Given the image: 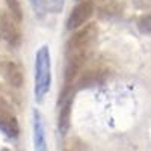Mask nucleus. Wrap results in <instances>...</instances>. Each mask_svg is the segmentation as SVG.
<instances>
[{"mask_svg": "<svg viewBox=\"0 0 151 151\" xmlns=\"http://www.w3.org/2000/svg\"><path fill=\"white\" fill-rule=\"evenodd\" d=\"M52 85V58L48 45H41L35 56V85L33 95L36 103H42Z\"/></svg>", "mask_w": 151, "mask_h": 151, "instance_id": "nucleus-1", "label": "nucleus"}, {"mask_svg": "<svg viewBox=\"0 0 151 151\" xmlns=\"http://www.w3.org/2000/svg\"><path fill=\"white\" fill-rule=\"evenodd\" d=\"M98 27L95 23L86 24L85 27L79 29L67 42V58H77L86 60L91 55V50L97 41Z\"/></svg>", "mask_w": 151, "mask_h": 151, "instance_id": "nucleus-2", "label": "nucleus"}, {"mask_svg": "<svg viewBox=\"0 0 151 151\" xmlns=\"http://www.w3.org/2000/svg\"><path fill=\"white\" fill-rule=\"evenodd\" d=\"M76 88L74 86H64L59 95V115H58V129L62 136H65L71 125V107L74 101Z\"/></svg>", "mask_w": 151, "mask_h": 151, "instance_id": "nucleus-3", "label": "nucleus"}, {"mask_svg": "<svg viewBox=\"0 0 151 151\" xmlns=\"http://www.w3.org/2000/svg\"><path fill=\"white\" fill-rule=\"evenodd\" d=\"M18 23L20 21L11 12H2L0 14V38L6 45L12 48L21 44V30Z\"/></svg>", "mask_w": 151, "mask_h": 151, "instance_id": "nucleus-4", "label": "nucleus"}, {"mask_svg": "<svg viewBox=\"0 0 151 151\" xmlns=\"http://www.w3.org/2000/svg\"><path fill=\"white\" fill-rule=\"evenodd\" d=\"M92 14H94V3L91 0H83L79 5H76V8L71 11V14L67 20V29L76 30L82 27L92 17Z\"/></svg>", "mask_w": 151, "mask_h": 151, "instance_id": "nucleus-5", "label": "nucleus"}, {"mask_svg": "<svg viewBox=\"0 0 151 151\" xmlns=\"http://www.w3.org/2000/svg\"><path fill=\"white\" fill-rule=\"evenodd\" d=\"M107 77V70L100 65V64H95V65H91L88 67L85 71L82 70L80 73V77L76 83V89H82V88H91V86H95V85H100L103 83Z\"/></svg>", "mask_w": 151, "mask_h": 151, "instance_id": "nucleus-6", "label": "nucleus"}, {"mask_svg": "<svg viewBox=\"0 0 151 151\" xmlns=\"http://www.w3.org/2000/svg\"><path fill=\"white\" fill-rule=\"evenodd\" d=\"M29 3L38 17H48L62 12L65 0H29Z\"/></svg>", "mask_w": 151, "mask_h": 151, "instance_id": "nucleus-7", "label": "nucleus"}, {"mask_svg": "<svg viewBox=\"0 0 151 151\" xmlns=\"http://www.w3.org/2000/svg\"><path fill=\"white\" fill-rule=\"evenodd\" d=\"M33 145L36 151H48L47 141H45V129L41 112L35 109L33 110Z\"/></svg>", "mask_w": 151, "mask_h": 151, "instance_id": "nucleus-8", "label": "nucleus"}, {"mask_svg": "<svg viewBox=\"0 0 151 151\" xmlns=\"http://www.w3.org/2000/svg\"><path fill=\"white\" fill-rule=\"evenodd\" d=\"M3 74H5L6 82L12 88H21L24 79H23V71L17 62H12V60L6 62L3 67Z\"/></svg>", "mask_w": 151, "mask_h": 151, "instance_id": "nucleus-9", "label": "nucleus"}, {"mask_svg": "<svg viewBox=\"0 0 151 151\" xmlns=\"http://www.w3.org/2000/svg\"><path fill=\"white\" fill-rule=\"evenodd\" d=\"M0 132H3L8 137H17L20 133L18 122L15 116H0Z\"/></svg>", "mask_w": 151, "mask_h": 151, "instance_id": "nucleus-10", "label": "nucleus"}, {"mask_svg": "<svg viewBox=\"0 0 151 151\" xmlns=\"http://www.w3.org/2000/svg\"><path fill=\"white\" fill-rule=\"evenodd\" d=\"M119 14H121V6L115 2H110L100 9V17L101 18H110L112 15H119Z\"/></svg>", "mask_w": 151, "mask_h": 151, "instance_id": "nucleus-11", "label": "nucleus"}, {"mask_svg": "<svg viewBox=\"0 0 151 151\" xmlns=\"http://www.w3.org/2000/svg\"><path fill=\"white\" fill-rule=\"evenodd\" d=\"M136 26H137V30H139L142 35L151 36V14L142 15L139 20H137Z\"/></svg>", "mask_w": 151, "mask_h": 151, "instance_id": "nucleus-12", "label": "nucleus"}, {"mask_svg": "<svg viewBox=\"0 0 151 151\" xmlns=\"http://www.w3.org/2000/svg\"><path fill=\"white\" fill-rule=\"evenodd\" d=\"M5 2H6V6H8L9 12L21 23V20H23V11H21L20 2H18V0H5Z\"/></svg>", "mask_w": 151, "mask_h": 151, "instance_id": "nucleus-13", "label": "nucleus"}, {"mask_svg": "<svg viewBox=\"0 0 151 151\" xmlns=\"http://www.w3.org/2000/svg\"><path fill=\"white\" fill-rule=\"evenodd\" d=\"M64 151H89V150H88V145L85 142H82L77 137H74V139H70L65 144Z\"/></svg>", "mask_w": 151, "mask_h": 151, "instance_id": "nucleus-14", "label": "nucleus"}, {"mask_svg": "<svg viewBox=\"0 0 151 151\" xmlns=\"http://www.w3.org/2000/svg\"><path fill=\"white\" fill-rule=\"evenodd\" d=\"M12 107L3 97H0V116H12Z\"/></svg>", "mask_w": 151, "mask_h": 151, "instance_id": "nucleus-15", "label": "nucleus"}, {"mask_svg": "<svg viewBox=\"0 0 151 151\" xmlns=\"http://www.w3.org/2000/svg\"><path fill=\"white\" fill-rule=\"evenodd\" d=\"M2 151H9V150H8V148H3V150H2Z\"/></svg>", "mask_w": 151, "mask_h": 151, "instance_id": "nucleus-16", "label": "nucleus"}]
</instances>
